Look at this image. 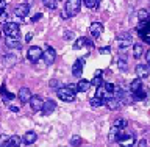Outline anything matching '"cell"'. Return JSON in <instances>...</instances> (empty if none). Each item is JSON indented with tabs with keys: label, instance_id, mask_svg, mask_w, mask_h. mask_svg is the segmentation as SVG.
Instances as JSON below:
<instances>
[{
	"label": "cell",
	"instance_id": "681fc988",
	"mask_svg": "<svg viewBox=\"0 0 150 147\" xmlns=\"http://www.w3.org/2000/svg\"><path fill=\"white\" fill-rule=\"evenodd\" d=\"M149 64H150V63H149Z\"/></svg>",
	"mask_w": 150,
	"mask_h": 147
},
{
	"label": "cell",
	"instance_id": "484cf974",
	"mask_svg": "<svg viewBox=\"0 0 150 147\" xmlns=\"http://www.w3.org/2000/svg\"><path fill=\"white\" fill-rule=\"evenodd\" d=\"M127 125H128L127 119H116L114 124H112V127H116V129H119V130H124Z\"/></svg>",
	"mask_w": 150,
	"mask_h": 147
},
{
	"label": "cell",
	"instance_id": "cb8c5ba5",
	"mask_svg": "<svg viewBox=\"0 0 150 147\" xmlns=\"http://www.w3.org/2000/svg\"><path fill=\"white\" fill-rule=\"evenodd\" d=\"M119 129H116V127H112V129L110 130V135H108V141H111V143H114V141H117V136H119Z\"/></svg>",
	"mask_w": 150,
	"mask_h": 147
},
{
	"label": "cell",
	"instance_id": "e0dca14e",
	"mask_svg": "<svg viewBox=\"0 0 150 147\" xmlns=\"http://www.w3.org/2000/svg\"><path fill=\"white\" fill-rule=\"evenodd\" d=\"M89 88H91V82H88V80H80L77 83V91L80 92H86Z\"/></svg>",
	"mask_w": 150,
	"mask_h": 147
},
{
	"label": "cell",
	"instance_id": "f1b7e54d",
	"mask_svg": "<svg viewBox=\"0 0 150 147\" xmlns=\"http://www.w3.org/2000/svg\"><path fill=\"white\" fill-rule=\"evenodd\" d=\"M70 146H72V147H78V146H81V138H80L78 135H74L72 138H70Z\"/></svg>",
	"mask_w": 150,
	"mask_h": 147
},
{
	"label": "cell",
	"instance_id": "ba28073f",
	"mask_svg": "<svg viewBox=\"0 0 150 147\" xmlns=\"http://www.w3.org/2000/svg\"><path fill=\"white\" fill-rule=\"evenodd\" d=\"M17 97H19V100H21L22 103H30L33 96H31V91L28 88H21V89H19Z\"/></svg>",
	"mask_w": 150,
	"mask_h": 147
},
{
	"label": "cell",
	"instance_id": "83f0119b",
	"mask_svg": "<svg viewBox=\"0 0 150 147\" xmlns=\"http://www.w3.org/2000/svg\"><path fill=\"white\" fill-rule=\"evenodd\" d=\"M89 103H91V107H92V108H98V107L105 105V103H103V100H102V99H97V97H92L91 100H89Z\"/></svg>",
	"mask_w": 150,
	"mask_h": 147
},
{
	"label": "cell",
	"instance_id": "30bf717a",
	"mask_svg": "<svg viewBox=\"0 0 150 147\" xmlns=\"http://www.w3.org/2000/svg\"><path fill=\"white\" fill-rule=\"evenodd\" d=\"M30 107L33 111H42V107H44V100L39 96H33L30 100Z\"/></svg>",
	"mask_w": 150,
	"mask_h": 147
},
{
	"label": "cell",
	"instance_id": "7c38bea8",
	"mask_svg": "<svg viewBox=\"0 0 150 147\" xmlns=\"http://www.w3.org/2000/svg\"><path fill=\"white\" fill-rule=\"evenodd\" d=\"M28 11H30V6L27 3H19L16 8H14V14L19 17H25L28 16Z\"/></svg>",
	"mask_w": 150,
	"mask_h": 147
},
{
	"label": "cell",
	"instance_id": "603a6c76",
	"mask_svg": "<svg viewBox=\"0 0 150 147\" xmlns=\"http://www.w3.org/2000/svg\"><path fill=\"white\" fill-rule=\"evenodd\" d=\"M0 94L3 96L5 100H13V99H14V94L8 92V91H6V86H5V85H2V86H0Z\"/></svg>",
	"mask_w": 150,
	"mask_h": 147
},
{
	"label": "cell",
	"instance_id": "8d00e7d4",
	"mask_svg": "<svg viewBox=\"0 0 150 147\" xmlns=\"http://www.w3.org/2000/svg\"><path fill=\"white\" fill-rule=\"evenodd\" d=\"M41 16H42L41 13H36L35 16H33V19H31V22H36V21H39V19H41Z\"/></svg>",
	"mask_w": 150,
	"mask_h": 147
},
{
	"label": "cell",
	"instance_id": "ab89813d",
	"mask_svg": "<svg viewBox=\"0 0 150 147\" xmlns=\"http://www.w3.org/2000/svg\"><path fill=\"white\" fill-rule=\"evenodd\" d=\"M50 86H52V88H56V86H58V82H56V80H52V82H50Z\"/></svg>",
	"mask_w": 150,
	"mask_h": 147
},
{
	"label": "cell",
	"instance_id": "60d3db41",
	"mask_svg": "<svg viewBox=\"0 0 150 147\" xmlns=\"http://www.w3.org/2000/svg\"><path fill=\"white\" fill-rule=\"evenodd\" d=\"M31 36H33L31 33H28V35L25 36V42H30V39H31Z\"/></svg>",
	"mask_w": 150,
	"mask_h": 147
},
{
	"label": "cell",
	"instance_id": "7402d4cb",
	"mask_svg": "<svg viewBox=\"0 0 150 147\" xmlns=\"http://www.w3.org/2000/svg\"><path fill=\"white\" fill-rule=\"evenodd\" d=\"M142 53H144L142 44H134V45H133V56H134V58H141V56H142Z\"/></svg>",
	"mask_w": 150,
	"mask_h": 147
},
{
	"label": "cell",
	"instance_id": "c3c4849f",
	"mask_svg": "<svg viewBox=\"0 0 150 147\" xmlns=\"http://www.w3.org/2000/svg\"><path fill=\"white\" fill-rule=\"evenodd\" d=\"M0 147H3V146H2V144H0Z\"/></svg>",
	"mask_w": 150,
	"mask_h": 147
},
{
	"label": "cell",
	"instance_id": "f546056e",
	"mask_svg": "<svg viewBox=\"0 0 150 147\" xmlns=\"http://www.w3.org/2000/svg\"><path fill=\"white\" fill-rule=\"evenodd\" d=\"M83 3L86 5L88 8L94 9V8H97V3H98V0H83Z\"/></svg>",
	"mask_w": 150,
	"mask_h": 147
},
{
	"label": "cell",
	"instance_id": "e575fe53",
	"mask_svg": "<svg viewBox=\"0 0 150 147\" xmlns=\"http://www.w3.org/2000/svg\"><path fill=\"white\" fill-rule=\"evenodd\" d=\"M117 66H119V69H120V70H127V60L120 58L119 61H117Z\"/></svg>",
	"mask_w": 150,
	"mask_h": 147
},
{
	"label": "cell",
	"instance_id": "4fadbf2b",
	"mask_svg": "<svg viewBox=\"0 0 150 147\" xmlns=\"http://www.w3.org/2000/svg\"><path fill=\"white\" fill-rule=\"evenodd\" d=\"M89 31H91V35L94 38H98L103 33V25L100 22H94V23H91V27H89Z\"/></svg>",
	"mask_w": 150,
	"mask_h": 147
},
{
	"label": "cell",
	"instance_id": "8992f818",
	"mask_svg": "<svg viewBox=\"0 0 150 147\" xmlns=\"http://www.w3.org/2000/svg\"><path fill=\"white\" fill-rule=\"evenodd\" d=\"M42 58H44V63H45L47 66L53 64V63H55V60H56V52H55L53 47L47 45V49L42 52Z\"/></svg>",
	"mask_w": 150,
	"mask_h": 147
},
{
	"label": "cell",
	"instance_id": "ac0fdd59",
	"mask_svg": "<svg viewBox=\"0 0 150 147\" xmlns=\"http://www.w3.org/2000/svg\"><path fill=\"white\" fill-rule=\"evenodd\" d=\"M84 45H91V41L88 39V38H78L77 41H75V44H74V49H81V47Z\"/></svg>",
	"mask_w": 150,
	"mask_h": 147
},
{
	"label": "cell",
	"instance_id": "b9f144b4",
	"mask_svg": "<svg viewBox=\"0 0 150 147\" xmlns=\"http://www.w3.org/2000/svg\"><path fill=\"white\" fill-rule=\"evenodd\" d=\"M9 110L14 111V113H17V111H19V108H17V107H14V105H11V107H9Z\"/></svg>",
	"mask_w": 150,
	"mask_h": 147
},
{
	"label": "cell",
	"instance_id": "5bb4252c",
	"mask_svg": "<svg viewBox=\"0 0 150 147\" xmlns=\"http://www.w3.org/2000/svg\"><path fill=\"white\" fill-rule=\"evenodd\" d=\"M38 139V135L35 131H27L25 135L22 136V143L25 146H30V144H35V141Z\"/></svg>",
	"mask_w": 150,
	"mask_h": 147
},
{
	"label": "cell",
	"instance_id": "d6a6232c",
	"mask_svg": "<svg viewBox=\"0 0 150 147\" xmlns=\"http://www.w3.org/2000/svg\"><path fill=\"white\" fill-rule=\"evenodd\" d=\"M103 88H105V91L108 94H112V92H114V89H116V86L112 83H105V85H103Z\"/></svg>",
	"mask_w": 150,
	"mask_h": 147
},
{
	"label": "cell",
	"instance_id": "bcb514c9",
	"mask_svg": "<svg viewBox=\"0 0 150 147\" xmlns=\"http://www.w3.org/2000/svg\"><path fill=\"white\" fill-rule=\"evenodd\" d=\"M3 11H5V9H2V8H0V16H2V14H3Z\"/></svg>",
	"mask_w": 150,
	"mask_h": 147
},
{
	"label": "cell",
	"instance_id": "277c9868",
	"mask_svg": "<svg viewBox=\"0 0 150 147\" xmlns=\"http://www.w3.org/2000/svg\"><path fill=\"white\" fill-rule=\"evenodd\" d=\"M56 96H58V99H61L63 102H74L75 100V91L69 89L67 86L56 89Z\"/></svg>",
	"mask_w": 150,
	"mask_h": 147
},
{
	"label": "cell",
	"instance_id": "d4e9b609",
	"mask_svg": "<svg viewBox=\"0 0 150 147\" xmlns=\"http://www.w3.org/2000/svg\"><path fill=\"white\" fill-rule=\"evenodd\" d=\"M6 143L11 144V146H14V147H19V146H21V143H22V138H19L17 135H13L11 138H8Z\"/></svg>",
	"mask_w": 150,
	"mask_h": 147
},
{
	"label": "cell",
	"instance_id": "3957f363",
	"mask_svg": "<svg viewBox=\"0 0 150 147\" xmlns=\"http://www.w3.org/2000/svg\"><path fill=\"white\" fill-rule=\"evenodd\" d=\"M80 6H81V0H67V3H66V13L63 17L75 16L80 11Z\"/></svg>",
	"mask_w": 150,
	"mask_h": 147
},
{
	"label": "cell",
	"instance_id": "6da1fadb",
	"mask_svg": "<svg viewBox=\"0 0 150 147\" xmlns=\"http://www.w3.org/2000/svg\"><path fill=\"white\" fill-rule=\"evenodd\" d=\"M6 38H14V39H19V35H21V30H19V23L16 22H6L3 25V30H2Z\"/></svg>",
	"mask_w": 150,
	"mask_h": 147
},
{
	"label": "cell",
	"instance_id": "8fae6325",
	"mask_svg": "<svg viewBox=\"0 0 150 147\" xmlns=\"http://www.w3.org/2000/svg\"><path fill=\"white\" fill-rule=\"evenodd\" d=\"M83 63H84L83 58L77 60L74 63V66H72V75H74V77H77V78L81 77V74H83Z\"/></svg>",
	"mask_w": 150,
	"mask_h": 147
},
{
	"label": "cell",
	"instance_id": "9a60e30c",
	"mask_svg": "<svg viewBox=\"0 0 150 147\" xmlns=\"http://www.w3.org/2000/svg\"><path fill=\"white\" fill-rule=\"evenodd\" d=\"M103 103L110 108V110H119L120 108V102L117 100V99H114V97H110V99H105L103 100Z\"/></svg>",
	"mask_w": 150,
	"mask_h": 147
},
{
	"label": "cell",
	"instance_id": "4dcf8cb0",
	"mask_svg": "<svg viewBox=\"0 0 150 147\" xmlns=\"http://www.w3.org/2000/svg\"><path fill=\"white\" fill-rule=\"evenodd\" d=\"M91 85H94V86H102V85H103V80H102V75H100V77H97V75H96V77H94L92 78V82H91Z\"/></svg>",
	"mask_w": 150,
	"mask_h": 147
},
{
	"label": "cell",
	"instance_id": "4316f807",
	"mask_svg": "<svg viewBox=\"0 0 150 147\" xmlns=\"http://www.w3.org/2000/svg\"><path fill=\"white\" fill-rule=\"evenodd\" d=\"M149 17H150V14H149L147 9H139V11H138V19L141 22H145Z\"/></svg>",
	"mask_w": 150,
	"mask_h": 147
},
{
	"label": "cell",
	"instance_id": "ffe728a7",
	"mask_svg": "<svg viewBox=\"0 0 150 147\" xmlns=\"http://www.w3.org/2000/svg\"><path fill=\"white\" fill-rule=\"evenodd\" d=\"M141 88H142V80H141V78H134L133 82H131V85H130V91H131V94L136 92V91H139Z\"/></svg>",
	"mask_w": 150,
	"mask_h": 147
},
{
	"label": "cell",
	"instance_id": "74e56055",
	"mask_svg": "<svg viewBox=\"0 0 150 147\" xmlns=\"http://www.w3.org/2000/svg\"><path fill=\"white\" fill-rule=\"evenodd\" d=\"M110 47H102V49H100V53H110Z\"/></svg>",
	"mask_w": 150,
	"mask_h": 147
},
{
	"label": "cell",
	"instance_id": "d590c367",
	"mask_svg": "<svg viewBox=\"0 0 150 147\" xmlns=\"http://www.w3.org/2000/svg\"><path fill=\"white\" fill-rule=\"evenodd\" d=\"M11 63H16V56L14 55H6L5 56V64H11Z\"/></svg>",
	"mask_w": 150,
	"mask_h": 147
},
{
	"label": "cell",
	"instance_id": "1f68e13d",
	"mask_svg": "<svg viewBox=\"0 0 150 147\" xmlns=\"http://www.w3.org/2000/svg\"><path fill=\"white\" fill-rule=\"evenodd\" d=\"M141 35V38H142V39L147 42V44H150V30H145V31H141L139 33Z\"/></svg>",
	"mask_w": 150,
	"mask_h": 147
},
{
	"label": "cell",
	"instance_id": "836d02e7",
	"mask_svg": "<svg viewBox=\"0 0 150 147\" xmlns=\"http://www.w3.org/2000/svg\"><path fill=\"white\" fill-rule=\"evenodd\" d=\"M56 0H44V5H45V6L47 8H49V9H55L56 8Z\"/></svg>",
	"mask_w": 150,
	"mask_h": 147
},
{
	"label": "cell",
	"instance_id": "7a4b0ae2",
	"mask_svg": "<svg viewBox=\"0 0 150 147\" xmlns=\"http://www.w3.org/2000/svg\"><path fill=\"white\" fill-rule=\"evenodd\" d=\"M117 143L120 144V147H133V144L136 143L134 136L131 133H127V131L120 130L119 136H117Z\"/></svg>",
	"mask_w": 150,
	"mask_h": 147
},
{
	"label": "cell",
	"instance_id": "5b68a950",
	"mask_svg": "<svg viewBox=\"0 0 150 147\" xmlns=\"http://www.w3.org/2000/svg\"><path fill=\"white\" fill-rule=\"evenodd\" d=\"M42 50L41 47H38V45H33V47H30L28 49V52H27V58L31 61V63H38L41 58H42Z\"/></svg>",
	"mask_w": 150,
	"mask_h": 147
},
{
	"label": "cell",
	"instance_id": "9c48e42d",
	"mask_svg": "<svg viewBox=\"0 0 150 147\" xmlns=\"http://www.w3.org/2000/svg\"><path fill=\"white\" fill-rule=\"evenodd\" d=\"M136 75H138V78H147L150 75V66L147 64H138L136 66Z\"/></svg>",
	"mask_w": 150,
	"mask_h": 147
},
{
	"label": "cell",
	"instance_id": "7dc6e473",
	"mask_svg": "<svg viewBox=\"0 0 150 147\" xmlns=\"http://www.w3.org/2000/svg\"><path fill=\"white\" fill-rule=\"evenodd\" d=\"M2 33H3V31H2V28H0V38H2Z\"/></svg>",
	"mask_w": 150,
	"mask_h": 147
},
{
	"label": "cell",
	"instance_id": "d6986e66",
	"mask_svg": "<svg viewBox=\"0 0 150 147\" xmlns=\"http://www.w3.org/2000/svg\"><path fill=\"white\" fill-rule=\"evenodd\" d=\"M6 45L8 47H11V49H21L22 47V42L19 41V39H14V38H6Z\"/></svg>",
	"mask_w": 150,
	"mask_h": 147
},
{
	"label": "cell",
	"instance_id": "52a82bcc",
	"mask_svg": "<svg viewBox=\"0 0 150 147\" xmlns=\"http://www.w3.org/2000/svg\"><path fill=\"white\" fill-rule=\"evenodd\" d=\"M131 44H133V39H131V36L128 35V33H122V35L117 36V47L119 49H127V47H130Z\"/></svg>",
	"mask_w": 150,
	"mask_h": 147
},
{
	"label": "cell",
	"instance_id": "f6af8a7d",
	"mask_svg": "<svg viewBox=\"0 0 150 147\" xmlns=\"http://www.w3.org/2000/svg\"><path fill=\"white\" fill-rule=\"evenodd\" d=\"M3 147H14V146H11V144H8V143H5V144H3Z\"/></svg>",
	"mask_w": 150,
	"mask_h": 147
},
{
	"label": "cell",
	"instance_id": "2e32d148",
	"mask_svg": "<svg viewBox=\"0 0 150 147\" xmlns=\"http://www.w3.org/2000/svg\"><path fill=\"white\" fill-rule=\"evenodd\" d=\"M55 110H56L55 100H47V102H44V107H42V113H44V114H50V113H53Z\"/></svg>",
	"mask_w": 150,
	"mask_h": 147
},
{
	"label": "cell",
	"instance_id": "44dd1931",
	"mask_svg": "<svg viewBox=\"0 0 150 147\" xmlns=\"http://www.w3.org/2000/svg\"><path fill=\"white\" fill-rule=\"evenodd\" d=\"M145 97H147V89H145V88H141L139 91L133 92V99H134V100H144Z\"/></svg>",
	"mask_w": 150,
	"mask_h": 147
},
{
	"label": "cell",
	"instance_id": "ee69618b",
	"mask_svg": "<svg viewBox=\"0 0 150 147\" xmlns=\"http://www.w3.org/2000/svg\"><path fill=\"white\" fill-rule=\"evenodd\" d=\"M66 38H67V39H70V38H72V33L67 31V33H66Z\"/></svg>",
	"mask_w": 150,
	"mask_h": 147
},
{
	"label": "cell",
	"instance_id": "7bdbcfd3",
	"mask_svg": "<svg viewBox=\"0 0 150 147\" xmlns=\"http://www.w3.org/2000/svg\"><path fill=\"white\" fill-rule=\"evenodd\" d=\"M145 60H147V63H150V50L145 53Z\"/></svg>",
	"mask_w": 150,
	"mask_h": 147
},
{
	"label": "cell",
	"instance_id": "f35d334b",
	"mask_svg": "<svg viewBox=\"0 0 150 147\" xmlns=\"http://www.w3.org/2000/svg\"><path fill=\"white\" fill-rule=\"evenodd\" d=\"M139 147H147V141H145V139H141V141H139Z\"/></svg>",
	"mask_w": 150,
	"mask_h": 147
}]
</instances>
